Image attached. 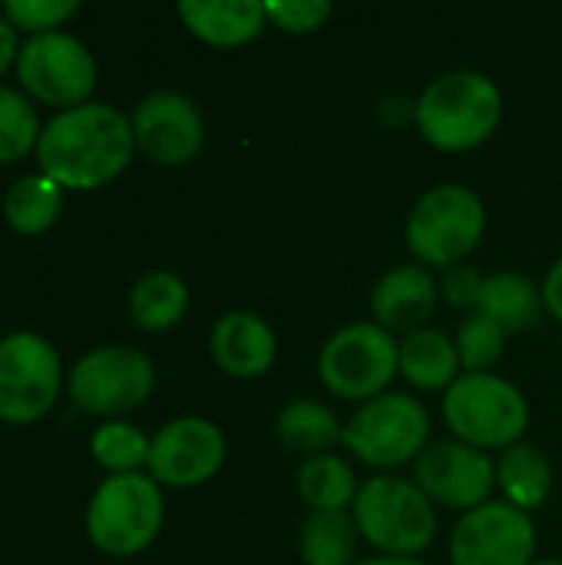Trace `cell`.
<instances>
[{
    "label": "cell",
    "mask_w": 562,
    "mask_h": 565,
    "mask_svg": "<svg viewBox=\"0 0 562 565\" xmlns=\"http://www.w3.org/2000/svg\"><path fill=\"white\" fill-rule=\"evenodd\" d=\"M76 10H79L76 0H7L3 3V17L17 30H30L33 36L36 33H53Z\"/></svg>",
    "instance_id": "obj_30"
},
{
    "label": "cell",
    "mask_w": 562,
    "mask_h": 565,
    "mask_svg": "<svg viewBox=\"0 0 562 565\" xmlns=\"http://www.w3.org/2000/svg\"><path fill=\"white\" fill-rule=\"evenodd\" d=\"M17 79L33 99H40L43 106H56L63 113L89 103L99 79V66L83 40L53 30L30 36L20 46Z\"/></svg>",
    "instance_id": "obj_9"
},
{
    "label": "cell",
    "mask_w": 562,
    "mask_h": 565,
    "mask_svg": "<svg viewBox=\"0 0 562 565\" xmlns=\"http://www.w3.org/2000/svg\"><path fill=\"white\" fill-rule=\"evenodd\" d=\"M162 520V487L146 473H116L96 487L86 507V536L99 553L129 559L156 543Z\"/></svg>",
    "instance_id": "obj_6"
},
{
    "label": "cell",
    "mask_w": 562,
    "mask_h": 565,
    "mask_svg": "<svg viewBox=\"0 0 562 565\" xmlns=\"http://www.w3.org/2000/svg\"><path fill=\"white\" fill-rule=\"evenodd\" d=\"M189 311V285L172 271H149L129 291V318L142 331H169Z\"/></svg>",
    "instance_id": "obj_24"
},
{
    "label": "cell",
    "mask_w": 562,
    "mask_h": 565,
    "mask_svg": "<svg viewBox=\"0 0 562 565\" xmlns=\"http://www.w3.org/2000/svg\"><path fill=\"white\" fill-rule=\"evenodd\" d=\"M484 232L487 205L470 185L460 182L427 189L404 222V238L417 265L444 271L464 265L480 248Z\"/></svg>",
    "instance_id": "obj_4"
},
{
    "label": "cell",
    "mask_w": 562,
    "mask_h": 565,
    "mask_svg": "<svg viewBox=\"0 0 562 565\" xmlns=\"http://www.w3.org/2000/svg\"><path fill=\"white\" fill-rule=\"evenodd\" d=\"M0 341H3V338H0Z\"/></svg>",
    "instance_id": "obj_38"
},
{
    "label": "cell",
    "mask_w": 562,
    "mask_h": 565,
    "mask_svg": "<svg viewBox=\"0 0 562 565\" xmlns=\"http://www.w3.org/2000/svg\"><path fill=\"white\" fill-rule=\"evenodd\" d=\"M354 565H427L421 559H407V556H371V559H361Z\"/></svg>",
    "instance_id": "obj_36"
},
{
    "label": "cell",
    "mask_w": 562,
    "mask_h": 565,
    "mask_svg": "<svg viewBox=\"0 0 562 565\" xmlns=\"http://www.w3.org/2000/svg\"><path fill=\"white\" fill-rule=\"evenodd\" d=\"M401 371V344L394 334L374 321H354L338 328L318 354L321 384L351 404H368L388 394L391 381Z\"/></svg>",
    "instance_id": "obj_7"
},
{
    "label": "cell",
    "mask_w": 562,
    "mask_h": 565,
    "mask_svg": "<svg viewBox=\"0 0 562 565\" xmlns=\"http://www.w3.org/2000/svg\"><path fill=\"white\" fill-rule=\"evenodd\" d=\"M351 520L381 556L417 559L437 536V510L424 490L397 473H378L358 487Z\"/></svg>",
    "instance_id": "obj_3"
},
{
    "label": "cell",
    "mask_w": 562,
    "mask_h": 565,
    "mask_svg": "<svg viewBox=\"0 0 562 565\" xmlns=\"http://www.w3.org/2000/svg\"><path fill=\"white\" fill-rule=\"evenodd\" d=\"M378 116H381V119H384V126H391V129H397L401 122H414V116H417V99H407V96H388V99H381Z\"/></svg>",
    "instance_id": "obj_33"
},
{
    "label": "cell",
    "mask_w": 562,
    "mask_h": 565,
    "mask_svg": "<svg viewBox=\"0 0 562 565\" xmlns=\"http://www.w3.org/2000/svg\"><path fill=\"white\" fill-rule=\"evenodd\" d=\"M225 463V434L205 417L169 420L149 447V477L159 487H202Z\"/></svg>",
    "instance_id": "obj_14"
},
{
    "label": "cell",
    "mask_w": 562,
    "mask_h": 565,
    "mask_svg": "<svg viewBox=\"0 0 562 565\" xmlns=\"http://www.w3.org/2000/svg\"><path fill=\"white\" fill-rule=\"evenodd\" d=\"M441 285L434 281L431 268L424 265H397L384 271L371 291V315L374 324L388 334H414L427 328L431 315L437 311Z\"/></svg>",
    "instance_id": "obj_16"
},
{
    "label": "cell",
    "mask_w": 562,
    "mask_h": 565,
    "mask_svg": "<svg viewBox=\"0 0 562 565\" xmlns=\"http://www.w3.org/2000/svg\"><path fill=\"white\" fill-rule=\"evenodd\" d=\"M63 387L56 348L33 334L17 331L0 341V420L30 427L50 414Z\"/></svg>",
    "instance_id": "obj_11"
},
{
    "label": "cell",
    "mask_w": 562,
    "mask_h": 565,
    "mask_svg": "<svg viewBox=\"0 0 562 565\" xmlns=\"http://www.w3.org/2000/svg\"><path fill=\"white\" fill-rule=\"evenodd\" d=\"M431 440L427 407L401 391H388L354 411L344 424V447L378 473H394L397 467L417 460Z\"/></svg>",
    "instance_id": "obj_8"
},
{
    "label": "cell",
    "mask_w": 562,
    "mask_h": 565,
    "mask_svg": "<svg viewBox=\"0 0 562 565\" xmlns=\"http://www.w3.org/2000/svg\"><path fill=\"white\" fill-rule=\"evenodd\" d=\"M132 119L136 149L156 166H189L205 146L202 109L172 89H156L139 99Z\"/></svg>",
    "instance_id": "obj_15"
},
{
    "label": "cell",
    "mask_w": 562,
    "mask_h": 565,
    "mask_svg": "<svg viewBox=\"0 0 562 565\" xmlns=\"http://www.w3.org/2000/svg\"><path fill=\"white\" fill-rule=\"evenodd\" d=\"M484 281L487 275H480L474 265H457V268H447L444 281H441V298L457 308V311H477L480 308V291H484Z\"/></svg>",
    "instance_id": "obj_32"
},
{
    "label": "cell",
    "mask_w": 562,
    "mask_h": 565,
    "mask_svg": "<svg viewBox=\"0 0 562 565\" xmlns=\"http://www.w3.org/2000/svg\"><path fill=\"white\" fill-rule=\"evenodd\" d=\"M454 344H457L464 374H490V367L500 364V358L507 351V331L494 318L474 311L460 321Z\"/></svg>",
    "instance_id": "obj_29"
},
{
    "label": "cell",
    "mask_w": 562,
    "mask_h": 565,
    "mask_svg": "<svg viewBox=\"0 0 562 565\" xmlns=\"http://www.w3.org/2000/svg\"><path fill=\"white\" fill-rule=\"evenodd\" d=\"M179 20L209 46H245L268 26L262 0H179Z\"/></svg>",
    "instance_id": "obj_18"
},
{
    "label": "cell",
    "mask_w": 562,
    "mask_h": 565,
    "mask_svg": "<svg viewBox=\"0 0 562 565\" xmlns=\"http://www.w3.org/2000/svg\"><path fill=\"white\" fill-rule=\"evenodd\" d=\"M401 374L417 391H447L460 374V358L454 338L437 328H421L401 341Z\"/></svg>",
    "instance_id": "obj_21"
},
{
    "label": "cell",
    "mask_w": 562,
    "mask_h": 565,
    "mask_svg": "<svg viewBox=\"0 0 562 565\" xmlns=\"http://www.w3.org/2000/svg\"><path fill=\"white\" fill-rule=\"evenodd\" d=\"M136 152L132 119L109 103L56 113L36 142L40 172L63 192H93L119 179Z\"/></svg>",
    "instance_id": "obj_1"
},
{
    "label": "cell",
    "mask_w": 562,
    "mask_h": 565,
    "mask_svg": "<svg viewBox=\"0 0 562 565\" xmlns=\"http://www.w3.org/2000/svg\"><path fill=\"white\" fill-rule=\"evenodd\" d=\"M149 447L152 440L136 424H126V420L99 424L89 437V454L109 477L139 473V467L149 463Z\"/></svg>",
    "instance_id": "obj_27"
},
{
    "label": "cell",
    "mask_w": 562,
    "mask_h": 565,
    "mask_svg": "<svg viewBox=\"0 0 562 565\" xmlns=\"http://www.w3.org/2000/svg\"><path fill=\"white\" fill-rule=\"evenodd\" d=\"M533 556L537 523L507 500L464 513L450 536V565H533Z\"/></svg>",
    "instance_id": "obj_12"
},
{
    "label": "cell",
    "mask_w": 562,
    "mask_h": 565,
    "mask_svg": "<svg viewBox=\"0 0 562 565\" xmlns=\"http://www.w3.org/2000/svg\"><path fill=\"white\" fill-rule=\"evenodd\" d=\"M209 351L219 371L238 381L265 377L278 358V338L272 324L255 311H225L209 334Z\"/></svg>",
    "instance_id": "obj_17"
},
{
    "label": "cell",
    "mask_w": 562,
    "mask_h": 565,
    "mask_svg": "<svg viewBox=\"0 0 562 565\" xmlns=\"http://www.w3.org/2000/svg\"><path fill=\"white\" fill-rule=\"evenodd\" d=\"M60 212L63 189L43 172L17 179L3 195V218L17 235H43L56 225Z\"/></svg>",
    "instance_id": "obj_25"
},
{
    "label": "cell",
    "mask_w": 562,
    "mask_h": 565,
    "mask_svg": "<svg viewBox=\"0 0 562 565\" xmlns=\"http://www.w3.org/2000/svg\"><path fill=\"white\" fill-rule=\"evenodd\" d=\"M533 565H562L560 559H543V563H533Z\"/></svg>",
    "instance_id": "obj_37"
},
{
    "label": "cell",
    "mask_w": 562,
    "mask_h": 565,
    "mask_svg": "<svg viewBox=\"0 0 562 565\" xmlns=\"http://www.w3.org/2000/svg\"><path fill=\"white\" fill-rule=\"evenodd\" d=\"M540 291H543V305H547V311L556 318L562 324V258H556L553 265H550V271H547V278H543V285H540Z\"/></svg>",
    "instance_id": "obj_34"
},
{
    "label": "cell",
    "mask_w": 562,
    "mask_h": 565,
    "mask_svg": "<svg viewBox=\"0 0 562 565\" xmlns=\"http://www.w3.org/2000/svg\"><path fill=\"white\" fill-rule=\"evenodd\" d=\"M331 0H268V23L282 33H315L331 17Z\"/></svg>",
    "instance_id": "obj_31"
},
{
    "label": "cell",
    "mask_w": 562,
    "mask_h": 565,
    "mask_svg": "<svg viewBox=\"0 0 562 565\" xmlns=\"http://www.w3.org/2000/svg\"><path fill=\"white\" fill-rule=\"evenodd\" d=\"M358 487L361 483L354 477V467L338 454L305 460L295 477V490L311 513H348L354 507Z\"/></svg>",
    "instance_id": "obj_23"
},
{
    "label": "cell",
    "mask_w": 562,
    "mask_h": 565,
    "mask_svg": "<svg viewBox=\"0 0 562 565\" xmlns=\"http://www.w3.org/2000/svg\"><path fill=\"white\" fill-rule=\"evenodd\" d=\"M20 56V46H17V26L0 13V76L17 63Z\"/></svg>",
    "instance_id": "obj_35"
},
{
    "label": "cell",
    "mask_w": 562,
    "mask_h": 565,
    "mask_svg": "<svg viewBox=\"0 0 562 565\" xmlns=\"http://www.w3.org/2000/svg\"><path fill=\"white\" fill-rule=\"evenodd\" d=\"M156 391V364L139 348L106 344L83 354L70 371V397L83 414L116 417L142 407Z\"/></svg>",
    "instance_id": "obj_10"
},
{
    "label": "cell",
    "mask_w": 562,
    "mask_h": 565,
    "mask_svg": "<svg viewBox=\"0 0 562 565\" xmlns=\"http://www.w3.org/2000/svg\"><path fill=\"white\" fill-rule=\"evenodd\" d=\"M444 424L460 444L477 450H507L523 444L530 404L517 384L500 374H460L444 391Z\"/></svg>",
    "instance_id": "obj_5"
},
{
    "label": "cell",
    "mask_w": 562,
    "mask_h": 565,
    "mask_svg": "<svg viewBox=\"0 0 562 565\" xmlns=\"http://www.w3.org/2000/svg\"><path fill=\"white\" fill-rule=\"evenodd\" d=\"M503 119L500 86L477 70H450L417 96V132L441 152H470L484 146Z\"/></svg>",
    "instance_id": "obj_2"
},
{
    "label": "cell",
    "mask_w": 562,
    "mask_h": 565,
    "mask_svg": "<svg viewBox=\"0 0 562 565\" xmlns=\"http://www.w3.org/2000/svg\"><path fill=\"white\" fill-rule=\"evenodd\" d=\"M305 565H354L358 526L348 513H311L298 533Z\"/></svg>",
    "instance_id": "obj_26"
},
{
    "label": "cell",
    "mask_w": 562,
    "mask_h": 565,
    "mask_svg": "<svg viewBox=\"0 0 562 565\" xmlns=\"http://www.w3.org/2000/svg\"><path fill=\"white\" fill-rule=\"evenodd\" d=\"M275 434L285 450L311 460L321 454H331L338 444H344V424L331 407H325L315 397H295L282 407L275 420Z\"/></svg>",
    "instance_id": "obj_19"
},
{
    "label": "cell",
    "mask_w": 562,
    "mask_h": 565,
    "mask_svg": "<svg viewBox=\"0 0 562 565\" xmlns=\"http://www.w3.org/2000/svg\"><path fill=\"white\" fill-rule=\"evenodd\" d=\"M411 480L434 507L470 513L490 503V493L497 487V463L470 444L437 440L427 444V450L414 460Z\"/></svg>",
    "instance_id": "obj_13"
},
{
    "label": "cell",
    "mask_w": 562,
    "mask_h": 565,
    "mask_svg": "<svg viewBox=\"0 0 562 565\" xmlns=\"http://www.w3.org/2000/svg\"><path fill=\"white\" fill-rule=\"evenodd\" d=\"M40 132L43 126L33 103L20 89L0 83V166H13L36 152Z\"/></svg>",
    "instance_id": "obj_28"
},
{
    "label": "cell",
    "mask_w": 562,
    "mask_h": 565,
    "mask_svg": "<svg viewBox=\"0 0 562 565\" xmlns=\"http://www.w3.org/2000/svg\"><path fill=\"white\" fill-rule=\"evenodd\" d=\"M477 311L494 318L510 334V331H527L540 324L547 305H543V291L527 275L497 271V275H487Z\"/></svg>",
    "instance_id": "obj_22"
},
{
    "label": "cell",
    "mask_w": 562,
    "mask_h": 565,
    "mask_svg": "<svg viewBox=\"0 0 562 565\" xmlns=\"http://www.w3.org/2000/svg\"><path fill=\"white\" fill-rule=\"evenodd\" d=\"M553 480L550 457L533 444H513L497 460V487L503 490V500L523 513H533L550 500Z\"/></svg>",
    "instance_id": "obj_20"
}]
</instances>
